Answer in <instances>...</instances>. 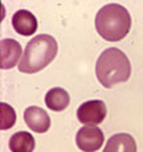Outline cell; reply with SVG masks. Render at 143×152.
I'll return each instance as SVG.
<instances>
[{
    "mask_svg": "<svg viewBox=\"0 0 143 152\" xmlns=\"http://www.w3.org/2000/svg\"><path fill=\"white\" fill-rule=\"evenodd\" d=\"M95 74L102 86L110 89L117 83L126 82L130 78V61L121 49L107 48L98 57L95 64Z\"/></svg>",
    "mask_w": 143,
    "mask_h": 152,
    "instance_id": "6da1fadb",
    "label": "cell"
},
{
    "mask_svg": "<svg viewBox=\"0 0 143 152\" xmlns=\"http://www.w3.org/2000/svg\"><path fill=\"white\" fill-rule=\"evenodd\" d=\"M98 34L106 41H119L127 36L131 27L129 11L119 4L103 5L94 20Z\"/></svg>",
    "mask_w": 143,
    "mask_h": 152,
    "instance_id": "7a4b0ae2",
    "label": "cell"
},
{
    "mask_svg": "<svg viewBox=\"0 0 143 152\" xmlns=\"http://www.w3.org/2000/svg\"><path fill=\"white\" fill-rule=\"evenodd\" d=\"M57 50V41L51 34H39L33 37L25 46L24 54L19 62V70L27 74L40 72L54 60Z\"/></svg>",
    "mask_w": 143,
    "mask_h": 152,
    "instance_id": "3957f363",
    "label": "cell"
},
{
    "mask_svg": "<svg viewBox=\"0 0 143 152\" xmlns=\"http://www.w3.org/2000/svg\"><path fill=\"white\" fill-rule=\"evenodd\" d=\"M107 109L103 101L93 99L86 101L78 107L77 118L78 121L85 126H97L102 123L106 118Z\"/></svg>",
    "mask_w": 143,
    "mask_h": 152,
    "instance_id": "277c9868",
    "label": "cell"
},
{
    "mask_svg": "<svg viewBox=\"0 0 143 152\" xmlns=\"http://www.w3.org/2000/svg\"><path fill=\"white\" fill-rule=\"evenodd\" d=\"M103 132L97 126H84L76 135V144L84 152H95L103 144Z\"/></svg>",
    "mask_w": 143,
    "mask_h": 152,
    "instance_id": "5b68a950",
    "label": "cell"
},
{
    "mask_svg": "<svg viewBox=\"0 0 143 152\" xmlns=\"http://www.w3.org/2000/svg\"><path fill=\"white\" fill-rule=\"evenodd\" d=\"M24 121L33 132L44 134L51 127V118L41 107L29 106L24 111Z\"/></svg>",
    "mask_w": 143,
    "mask_h": 152,
    "instance_id": "8992f818",
    "label": "cell"
},
{
    "mask_svg": "<svg viewBox=\"0 0 143 152\" xmlns=\"http://www.w3.org/2000/svg\"><path fill=\"white\" fill-rule=\"evenodd\" d=\"M21 45L13 39H3L0 41V66L11 69L21 60Z\"/></svg>",
    "mask_w": 143,
    "mask_h": 152,
    "instance_id": "52a82bcc",
    "label": "cell"
},
{
    "mask_svg": "<svg viewBox=\"0 0 143 152\" xmlns=\"http://www.w3.org/2000/svg\"><path fill=\"white\" fill-rule=\"evenodd\" d=\"M12 25L15 31L21 36H32L37 31V19L29 11L20 10L13 13Z\"/></svg>",
    "mask_w": 143,
    "mask_h": 152,
    "instance_id": "ba28073f",
    "label": "cell"
},
{
    "mask_svg": "<svg viewBox=\"0 0 143 152\" xmlns=\"http://www.w3.org/2000/svg\"><path fill=\"white\" fill-rule=\"evenodd\" d=\"M103 152H136V143L130 134H115L106 142Z\"/></svg>",
    "mask_w": 143,
    "mask_h": 152,
    "instance_id": "9c48e42d",
    "label": "cell"
},
{
    "mask_svg": "<svg viewBox=\"0 0 143 152\" xmlns=\"http://www.w3.org/2000/svg\"><path fill=\"white\" fill-rule=\"evenodd\" d=\"M70 97L62 87H53L45 95V104L53 111H64L69 106Z\"/></svg>",
    "mask_w": 143,
    "mask_h": 152,
    "instance_id": "30bf717a",
    "label": "cell"
},
{
    "mask_svg": "<svg viewBox=\"0 0 143 152\" xmlns=\"http://www.w3.org/2000/svg\"><path fill=\"white\" fill-rule=\"evenodd\" d=\"M10 150L11 152H33L34 138L25 131L15 132L10 139Z\"/></svg>",
    "mask_w": 143,
    "mask_h": 152,
    "instance_id": "8fae6325",
    "label": "cell"
},
{
    "mask_svg": "<svg viewBox=\"0 0 143 152\" xmlns=\"http://www.w3.org/2000/svg\"><path fill=\"white\" fill-rule=\"evenodd\" d=\"M1 107V122H0V128L1 130H8V128L13 127L15 122H16V113L10 104L1 102L0 104Z\"/></svg>",
    "mask_w": 143,
    "mask_h": 152,
    "instance_id": "7c38bea8",
    "label": "cell"
}]
</instances>
